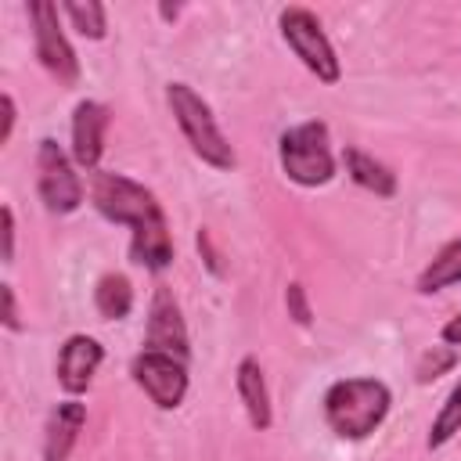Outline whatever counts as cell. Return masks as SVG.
<instances>
[{"mask_svg":"<svg viewBox=\"0 0 461 461\" xmlns=\"http://www.w3.org/2000/svg\"><path fill=\"white\" fill-rule=\"evenodd\" d=\"M457 364V353H454V346H432L429 353H421V360H418V382H436L439 375H447L450 367Z\"/></svg>","mask_w":461,"mask_h":461,"instance_id":"19","label":"cell"},{"mask_svg":"<svg viewBox=\"0 0 461 461\" xmlns=\"http://www.w3.org/2000/svg\"><path fill=\"white\" fill-rule=\"evenodd\" d=\"M277 25H281V36L292 47V54L306 65V72H313L328 86L342 79L339 54H335V47H331V40L321 29V22H317L313 11H306V7H285L277 14Z\"/></svg>","mask_w":461,"mask_h":461,"instance_id":"5","label":"cell"},{"mask_svg":"<svg viewBox=\"0 0 461 461\" xmlns=\"http://www.w3.org/2000/svg\"><path fill=\"white\" fill-rule=\"evenodd\" d=\"M324 421L339 439H367L382 429L393 393L382 378H339L324 389Z\"/></svg>","mask_w":461,"mask_h":461,"instance_id":"2","label":"cell"},{"mask_svg":"<svg viewBox=\"0 0 461 461\" xmlns=\"http://www.w3.org/2000/svg\"><path fill=\"white\" fill-rule=\"evenodd\" d=\"M285 306H288V317L299 324V328H310L313 324V310H310V299H306V288L299 281H292L285 288Z\"/></svg>","mask_w":461,"mask_h":461,"instance_id":"20","label":"cell"},{"mask_svg":"<svg viewBox=\"0 0 461 461\" xmlns=\"http://www.w3.org/2000/svg\"><path fill=\"white\" fill-rule=\"evenodd\" d=\"M457 432H461V378L454 382V389L447 393L443 407L436 411V418H432V425H429V450L447 447Z\"/></svg>","mask_w":461,"mask_h":461,"instance_id":"17","label":"cell"},{"mask_svg":"<svg viewBox=\"0 0 461 461\" xmlns=\"http://www.w3.org/2000/svg\"><path fill=\"white\" fill-rule=\"evenodd\" d=\"M104 360V346L94 339V335H68L58 349V364H54V375H58V385L68 393V396H79L90 389L97 367Z\"/></svg>","mask_w":461,"mask_h":461,"instance_id":"10","label":"cell"},{"mask_svg":"<svg viewBox=\"0 0 461 461\" xmlns=\"http://www.w3.org/2000/svg\"><path fill=\"white\" fill-rule=\"evenodd\" d=\"M83 425H86V403H79L76 396L61 400L43 425V461H68Z\"/></svg>","mask_w":461,"mask_h":461,"instance_id":"12","label":"cell"},{"mask_svg":"<svg viewBox=\"0 0 461 461\" xmlns=\"http://www.w3.org/2000/svg\"><path fill=\"white\" fill-rule=\"evenodd\" d=\"M439 339H443L447 346H461V313H454V317L439 328Z\"/></svg>","mask_w":461,"mask_h":461,"instance_id":"24","label":"cell"},{"mask_svg":"<svg viewBox=\"0 0 461 461\" xmlns=\"http://www.w3.org/2000/svg\"><path fill=\"white\" fill-rule=\"evenodd\" d=\"M277 162L285 176L299 187H324L335 176V155H331V133L328 122L306 119L281 133L277 140Z\"/></svg>","mask_w":461,"mask_h":461,"instance_id":"4","label":"cell"},{"mask_svg":"<svg viewBox=\"0 0 461 461\" xmlns=\"http://www.w3.org/2000/svg\"><path fill=\"white\" fill-rule=\"evenodd\" d=\"M36 191L54 216H68L83 205V180L76 173V162L54 137H43L36 148Z\"/></svg>","mask_w":461,"mask_h":461,"instance_id":"6","label":"cell"},{"mask_svg":"<svg viewBox=\"0 0 461 461\" xmlns=\"http://www.w3.org/2000/svg\"><path fill=\"white\" fill-rule=\"evenodd\" d=\"M0 220H4V263H14V209L4 205Z\"/></svg>","mask_w":461,"mask_h":461,"instance_id":"22","label":"cell"},{"mask_svg":"<svg viewBox=\"0 0 461 461\" xmlns=\"http://www.w3.org/2000/svg\"><path fill=\"white\" fill-rule=\"evenodd\" d=\"M450 285H461V238L447 241L429 263L425 270L418 274V292L421 295H432V292H443Z\"/></svg>","mask_w":461,"mask_h":461,"instance_id":"15","label":"cell"},{"mask_svg":"<svg viewBox=\"0 0 461 461\" xmlns=\"http://www.w3.org/2000/svg\"><path fill=\"white\" fill-rule=\"evenodd\" d=\"M29 18H32V43L40 65L65 86L79 79V58L61 29V7L50 0H29Z\"/></svg>","mask_w":461,"mask_h":461,"instance_id":"7","label":"cell"},{"mask_svg":"<svg viewBox=\"0 0 461 461\" xmlns=\"http://www.w3.org/2000/svg\"><path fill=\"white\" fill-rule=\"evenodd\" d=\"M144 349H158V353H173L187 364L191 357V342H187V324L180 317L176 299L169 295V288H158L148 310V335H144Z\"/></svg>","mask_w":461,"mask_h":461,"instance_id":"11","label":"cell"},{"mask_svg":"<svg viewBox=\"0 0 461 461\" xmlns=\"http://www.w3.org/2000/svg\"><path fill=\"white\" fill-rule=\"evenodd\" d=\"M61 7V14L72 22V29L79 32V36H86V40H104V32H108V14H104V4H97V0H68V4H58Z\"/></svg>","mask_w":461,"mask_h":461,"instance_id":"18","label":"cell"},{"mask_svg":"<svg viewBox=\"0 0 461 461\" xmlns=\"http://www.w3.org/2000/svg\"><path fill=\"white\" fill-rule=\"evenodd\" d=\"M90 198H94V209L108 223L130 227L133 263H140L144 270H155V274H162L173 263V238H169L166 212L144 184H137L122 173L97 169L94 184H90Z\"/></svg>","mask_w":461,"mask_h":461,"instance_id":"1","label":"cell"},{"mask_svg":"<svg viewBox=\"0 0 461 461\" xmlns=\"http://www.w3.org/2000/svg\"><path fill=\"white\" fill-rule=\"evenodd\" d=\"M166 101H169V112L184 133V140L191 144V151L212 166V169H234L238 166V155L227 140V133L220 130L212 108L202 101V94L187 83H169L166 86Z\"/></svg>","mask_w":461,"mask_h":461,"instance_id":"3","label":"cell"},{"mask_svg":"<svg viewBox=\"0 0 461 461\" xmlns=\"http://www.w3.org/2000/svg\"><path fill=\"white\" fill-rule=\"evenodd\" d=\"M0 108H4V130H0V144H7V140H11V133H14V119H18L14 97H11V94H4V97H0Z\"/></svg>","mask_w":461,"mask_h":461,"instance_id":"23","label":"cell"},{"mask_svg":"<svg viewBox=\"0 0 461 461\" xmlns=\"http://www.w3.org/2000/svg\"><path fill=\"white\" fill-rule=\"evenodd\" d=\"M130 375L158 411H176L187 396V364L173 353L140 349L130 364Z\"/></svg>","mask_w":461,"mask_h":461,"instance_id":"8","label":"cell"},{"mask_svg":"<svg viewBox=\"0 0 461 461\" xmlns=\"http://www.w3.org/2000/svg\"><path fill=\"white\" fill-rule=\"evenodd\" d=\"M158 11H162V18H166V22H173V18H176V14H180V7H169V4H162V7H158Z\"/></svg>","mask_w":461,"mask_h":461,"instance_id":"26","label":"cell"},{"mask_svg":"<svg viewBox=\"0 0 461 461\" xmlns=\"http://www.w3.org/2000/svg\"><path fill=\"white\" fill-rule=\"evenodd\" d=\"M112 112L101 101H79L72 108V162L86 173H97L104 155V133H108Z\"/></svg>","mask_w":461,"mask_h":461,"instance_id":"9","label":"cell"},{"mask_svg":"<svg viewBox=\"0 0 461 461\" xmlns=\"http://www.w3.org/2000/svg\"><path fill=\"white\" fill-rule=\"evenodd\" d=\"M0 321H4V328L7 331H22V317H18V303H14V285H0Z\"/></svg>","mask_w":461,"mask_h":461,"instance_id":"21","label":"cell"},{"mask_svg":"<svg viewBox=\"0 0 461 461\" xmlns=\"http://www.w3.org/2000/svg\"><path fill=\"white\" fill-rule=\"evenodd\" d=\"M234 385H238V400L245 407V418L256 432H267L274 425V407H270V389L263 378V367L256 357H241L238 371H234Z\"/></svg>","mask_w":461,"mask_h":461,"instance_id":"13","label":"cell"},{"mask_svg":"<svg viewBox=\"0 0 461 461\" xmlns=\"http://www.w3.org/2000/svg\"><path fill=\"white\" fill-rule=\"evenodd\" d=\"M94 306L104 321H122L133 310V285L126 274H104L94 288Z\"/></svg>","mask_w":461,"mask_h":461,"instance_id":"16","label":"cell"},{"mask_svg":"<svg viewBox=\"0 0 461 461\" xmlns=\"http://www.w3.org/2000/svg\"><path fill=\"white\" fill-rule=\"evenodd\" d=\"M198 252H205V263H209L212 274H223V267H220V259H216V252L209 245V230H198Z\"/></svg>","mask_w":461,"mask_h":461,"instance_id":"25","label":"cell"},{"mask_svg":"<svg viewBox=\"0 0 461 461\" xmlns=\"http://www.w3.org/2000/svg\"><path fill=\"white\" fill-rule=\"evenodd\" d=\"M342 162H346V173H349V180L357 187H364V191H371L378 198H393L396 194V173L385 162H378L375 155H367V151L349 144L342 151Z\"/></svg>","mask_w":461,"mask_h":461,"instance_id":"14","label":"cell"}]
</instances>
